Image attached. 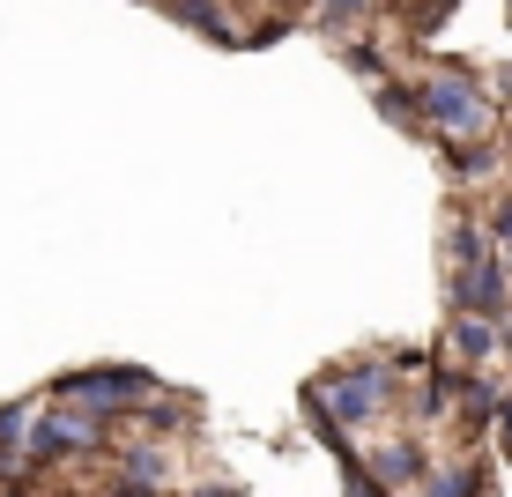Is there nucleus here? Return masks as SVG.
<instances>
[{
	"label": "nucleus",
	"instance_id": "f03ea898",
	"mask_svg": "<svg viewBox=\"0 0 512 497\" xmlns=\"http://www.w3.org/2000/svg\"><path fill=\"white\" fill-rule=\"evenodd\" d=\"M312 401H320L334 423H364V416H372V408L386 401V379H379L372 364H364V371H342V379H327Z\"/></svg>",
	"mask_w": 512,
	"mask_h": 497
},
{
	"label": "nucleus",
	"instance_id": "0eeeda50",
	"mask_svg": "<svg viewBox=\"0 0 512 497\" xmlns=\"http://www.w3.org/2000/svg\"><path fill=\"white\" fill-rule=\"evenodd\" d=\"M320 15H327V30H349L364 15V0H320Z\"/></svg>",
	"mask_w": 512,
	"mask_h": 497
},
{
	"label": "nucleus",
	"instance_id": "20e7f679",
	"mask_svg": "<svg viewBox=\"0 0 512 497\" xmlns=\"http://www.w3.org/2000/svg\"><path fill=\"white\" fill-rule=\"evenodd\" d=\"M90 438H97V416H90V408H60V416L38 423V453H45V460L67 453V446H90Z\"/></svg>",
	"mask_w": 512,
	"mask_h": 497
},
{
	"label": "nucleus",
	"instance_id": "39448f33",
	"mask_svg": "<svg viewBox=\"0 0 512 497\" xmlns=\"http://www.w3.org/2000/svg\"><path fill=\"white\" fill-rule=\"evenodd\" d=\"M453 349H461L468 364H483L490 349H498V327H490V319H475V312H468V319H453Z\"/></svg>",
	"mask_w": 512,
	"mask_h": 497
},
{
	"label": "nucleus",
	"instance_id": "423d86ee",
	"mask_svg": "<svg viewBox=\"0 0 512 497\" xmlns=\"http://www.w3.org/2000/svg\"><path fill=\"white\" fill-rule=\"evenodd\" d=\"M23 431H30V408H8L0 416V460H23Z\"/></svg>",
	"mask_w": 512,
	"mask_h": 497
},
{
	"label": "nucleus",
	"instance_id": "f257e3e1",
	"mask_svg": "<svg viewBox=\"0 0 512 497\" xmlns=\"http://www.w3.org/2000/svg\"><path fill=\"white\" fill-rule=\"evenodd\" d=\"M423 112H431L453 141H483L490 134V97L475 90L468 75H431L423 82Z\"/></svg>",
	"mask_w": 512,
	"mask_h": 497
},
{
	"label": "nucleus",
	"instance_id": "7ed1b4c3",
	"mask_svg": "<svg viewBox=\"0 0 512 497\" xmlns=\"http://www.w3.org/2000/svg\"><path fill=\"white\" fill-rule=\"evenodd\" d=\"M60 394L75 408H90V416H104V408H119V401H141V379L134 371H90V379H60Z\"/></svg>",
	"mask_w": 512,
	"mask_h": 497
},
{
	"label": "nucleus",
	"instance_id": "6e6552de",
	"mask_svg": "<svg viewBox=\"0 0 512 497\" xmlns=\"http://www.w3.org/2000/svg\"><path fill=\"white\" fill-rule=\"evenodd\" d=\"M498 238H505V245H512V201H505V208H498Z\"/></svg>",
	"mask_w": 512,
	"mask_h": 497
}]
</instances>
